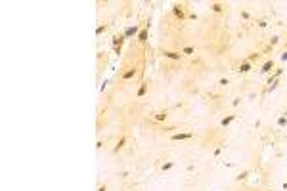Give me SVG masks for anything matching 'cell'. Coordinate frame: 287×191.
I'll use <instances>...</instances> for the list:
<instances>
[{
  "mask_svg": "<svg viewBox=\"0 0 287 191\" xmlns=\"http://www.w3.org/2000/svg\"><path fill=\"white\" fill-rule=\"evenodd\" d=\"M247 176H249V172H241L239 176H236V180H245Z\"/></svg>",
  "mask_w": 287,
  "mask_h": 191,
  "instance_id": "cell-19",
  "label": "cell"
},
{
  "mask_svg": "<svg viewBox=\"0 0 287 191\" xmlns=\"http://www.w3.org/2000/svg\"><path fill=\"white\" fill-rule=\"evenodd\" d=\"M236 119H237V115H236V113H230V115H226V117H222V119H220V126H222V128L230 126V124H232Z\"/></svg>",
  "mask_w": 287,
  "mask_h": 191,
  "instance_id": "cell-5",
  "label": "cell"
},
{
  "mask_svg": "<svg viewBox=\"0 0 287 191\" xmlns=\"http://www.w3.org/2000/svg\"><path fill=\"white\" fill-rule=\"evenodd\" d=\"M241 17H243V19H249V12H241Z\"/></svg>",
  "mask_w": 287,
  "mask_h": 191,
  "instance_id": "cell-22",
  "label": "cell"
},
{
  "mask_svg": "<svg viewBox=\"0 0 287 191\" xmlns=\"http://www.w3.org/2000/svg\"><path fill=\"white\" fill-rule=\"evenodd\" d=\"M163 58L171 59V61H182V59H184V54H182V52H176V50H165Z\"/></svg>",
  "mask_w": 287,
  "mask_h": 191,
  "instance_id": "cell-1",
  "label": "cell"
},
{
  "mask_svg": "<svg viewBox=\"0 0 287 191\" xmlns=\"http://www.w3.org/2000/svg\"><path fill=\"white\" fill-rule=\"evenodd\" d=\"M106 31H107V25H106V23H103V25H98V27H96V36H102Z\"/></svg>",
  "mask_w": 287,
  "mask_h": 191,
  "instance_id": "cell-17",
  "label": "cell"
},
{
  "mask_svg": "<svg viewBox=\"0 0 287 191\" xmlns=\"http://www.w3.org/2000/svg\"><path fill=\"white\" fill-rule=\"evenodd\" d=\"M278 44V36H272V38H270V46H276Z\"/></svg>",
  "mask_w": 287,
  "mask_h": 191,
  "instance_id": "cell-21",
  "label": "cell"
},
{
  "mask_svg": "<svg viewBox=\"0 0 287 191\" xmlns=\"http://www.w3.org/2000/svg\"><path fill=\"white\" fill-rule=\"evenodd\" d=\"M272 69H274V59H268V61H266L264 65H262V69H260V71H262V73H270Z\"/></svg>",
  "mask_w": 287,
  "mask_h": 191,
  "instance_id": "cell-15",
  "label": "cell"
},
{
  "mask_svg": "<svg viewBox=\"0 0 287 191\" xmlns=\"http://www.w3.org/2000/svg\"><path fill=\"white\" fill-rule=\"evenodd\" d=\"M172 168H174V161H167V162L161 164V172H168V170H172Z\"/></svg>",
  "mask_w": 287,
  "mask_h": 191,
  "instance_id": "cell-14",
  "label": "cell"
},
{
  "mask_svg": "<svg viewBox=\"0 0 287 191\" xmlns=\"http://www.w3.org/2000/svg\"><path fill=\"white\" fill-rule=\"evenodd\" d=\"M140 31H142L140 25H130V27H127V29L123 31V35H124V38H132V36H138Z\"/></svg>",
  "mask_w": 287,
  "mask_h": 191,
  "instance_id": "cell-3",
  "label": "cell"
},
{
  "mask_svg": "<svg viewBox=\"0 0 287 191\" xmlns=\"http://www.w3.org/2000/svg\"><path fill=\"white\" fill-rule=\"evenodd\" d=\"M172 14H174V17L180 19V21L186 19V12H184V6H182V4H174V6H172Z\"/></svg>",
  "mask_w": 287,
  "mask_h": 191,
  "instance_id": "cell-4",
  "label": "cell"
},
{
  "mask_svg": "<svg viewBox=\"0 0 287 191\" xmlns=\"http://www.w3.org/2000/svg\"><path fill=\"white\" fill-rule=\"evenodd\" d=\"M167 119H168V111H167V109H163V111H157L155 115H153V120H155V123H165Z\"/></svg>",
  "mask_w": 287,
  "mask_h": 191,
  "instance_id": "cell-6",
  "label": "cell"
},
{
  "mask_svg": "<svg viewBox=\"0 0 287 191\" xmlns=\"http://www.w3.org/2000/svg\"><path fill=\"white\" fill-rule=\"evenodd\" d=\"M182 54H184V58H186V55H193V54H195V48H193V46H186V48H182Z\"/></svg>",
  "mask_w": 287,
  "mask_h": 191,
  "instance_id": "cell-16",
  "label": "cell"
},
{
  "mask_svg": "<svg viewBox=\"0 0 287 191\" xmlns=\"http://www.w3.org/2000/svg\"><path fill=\"white\" fill-rule=\"evenodd\" d=\"M218 84H220V86H226V84H230V80L228 79H220V80H218Z\"/></svg>",
  "mask_w": 287,
  "mask_h": 191,
  "instance_id": "cell-20",
  "label": "cell"
},
{
  "mask_svg": "<svg viewBox=\"0 0 287 191\" xmlns=\"http://www.w3.org/2000/svg\"><path fill=\"white\" fill-rule=\"evenodd\" d=\"M253 69V65H251V61H243L239 65V69H237V73H241V75H245V73H249Z\"/></svg>",
  "mask_w": 287,
  "mask_h": 191,
  "instance_id": "cell-11",
  "label": "cell"
},
{
  "mask_svg": "<svg viewBox=\"0 0 287 191\" xmlns=\"http://www.w3.org/2000/svg\"><path fill=\"white\" fill-rule=\"evenodd\" d=\"M278 126H280V128L287 126V115H281L280 119H278Z\"/></svg>",
  "mask_w": 287,
  "mask_h": 191,
  "instance_id": "cell-18",
  "label": "cell"
},
{
  "mask_svg": "<svg viewBox=\"0 0 287 191\" xmlns=\"http://www.w3.org/2000/svg\"><path fill=\"white\" fill-rule=\"evenodd\" d=\"M281 189H283V191H287V182H285L283 185H281Z\"/></svg>",
  "mask_w": 287,
  "mask_h": 191,
  "instance_id": "cell-25",
  "label": "cell"
},
{
  "mask_svg": "<svg viewBox=\"0 0 287 191\" xmlns=\"http://www.w3.org/2000/svg\"><path fill=\"white\" fill-rule=\"evenodd\" d=\"M147 90H149V82H147V80H144V82L140 84L138 92H136V97H138V99H140V97H144L145 94H147Z\"/></svg>",
  "mask_w": 287,
  "mask_h": 191,
  "instance_id": "cell-7",
  "label": "cell"
},
{
  "mask_svg": "<svg viewBox=\"0 0 287 191\" xmlns=\"http://www.w3.org/2000/svg\"><path fill=\"white\" fill-rule=\"evenodd\" d=\"M147 36H149V25L142 27V31H140V35H138V42L145 44V42H147Z\"/></svg>",
  "mask_w": 287,
  "mask_h": 191,
  "instance_id": "cell-10",
  "label": "cell"
},
{
  "mask_svg": "<svg viewBox=\"0 0 287 191\" xmlns=\"http://www.w3.org/2000/svg\"><path fill=\"white\" fill-rule=\"evenodd\" d=\"M127 141H128V138H127V136H121V138H119V141L115 143V147H113V153H119L121 149H123L124 145H127Z\"/></svg>",
  "mask_w": 287,
  "mask_h": 191,
  "instance_id": "cell-9",
  "label": "cell"
},
{
  "mask_svg": "<svg viewBox=\"0 0 287 191\" xmlns=\"http://www.w3.org/2000/svg\"><path fill=\"white\" fill-rule=\"evenodd\" d=\"M98 191H107V185H106V184H103V185H100V187H98Z\"/></svg>",
  "mask_w": 287,
  "mask_h": 191,
  "instance_id": "cell-24",
  "label": "cell"
},
{
  "mask_svg": "<svg viewBox=\"0 0 287 191\" xmlns=\"http://www.w3.org/2000/svg\"><path fill=\"white\" fill-rule=\"evenodd\" d=\"M136 73H138V69H136V67H130L128 71H124L123 75H121V80H130V79H134Z\"/></svg>",
  "mask_w": 287,
  "mask_h": 191,
  "instance_id": "cell-8",
  "label": "cell"
},
{
  "mask_svg": "<svg viewBox=\"0 0 287 191\" xmlns=\"http://www.w3.org/2000/svg\"><path fill=\"white\" fill-rule=\"evenodd\" d=\"M281 61H287V50L283 52V54H281Z\"/></svg>",
  "mask_w": 287,
  "mask_h": 191,
  "instance_id": "cell-23",
  "label": "cell"
},
{
  "mask_svg": "<svg viewBox=\"0 0 287 191\" xmlns=\"http://www.w3.org/2000/svg\"><path fill=\"white\" fill-rule=\"evenodd\" d=\"M193 136H195L193 132H174L171 136V140L172 141H186V140H192Z\"/></svg>",
  "mask_w": 287,
  "mask_h": 191,
  "instance_id": "cell-2",
  "label": "cell"
},
{
  "mask_svg": "<svg viewBox=\"0 0 287 191\" xmlns=\"http://www.w3.org/2000/svg\"><path fill=\"white\" fill-rule=\"evenodd\" d=\"M124 40H127V38H124V35H121V36L117 35L115 38H113V48H121L124 44Z\"/></svg>",
  "mask_w": 287,
  "mask_h": 191,
  "instance_id": "cell-13",
  "label": "cell"
},
{
  "mask_svg": "<svg viewBox=\"0 0 287 191\" xmlns=\"http://www.w3.org/2000/svg\"><path fill=\"white\" fill-rule=\"evenodd\" d=\"M211 10L215 12V14H222V12H224V4L222 2H211Z\"/></svg>",
  "mask_w": 287,
  "mask_h": 191,
  "instance_id": "cell-12",
  "label": "cell"
}]
</instances>
